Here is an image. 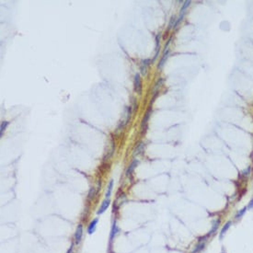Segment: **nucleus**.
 <instances>
[{"label": "nucleus", "instance_id": "1", "mask_svg": "<svg viewBox=\"0 0 253 253\" xmlns=\"http://www.w3.org/2000/svg\"><path fill=\"white\" fill-rule=\"evenodd\" d=\"M151 111H152V106L150 105L149 107H148V109H147V110H146V112H145V117H144V119H143V121H142V123H141V127H142V129H146V127H147V123H148V120H149V118H150V115H151Z\"/></svg>", "mask_w": 253, "mask_h": 253}, {"label": "nucleus", "instance_id": "2", "mask_svg": "<svg viewBox=\"0 0 253 253\" xmlns=\"http://www.w3.org/2000/svg\"><path fill=\"white\" fill-rule=\"evenodd\" d=\"M82 235H83V226L81 224H79L77 227L75 233V243H77V244L80 243L81 239H82Z\"/></svg>", "mask_w": 253, "mask_h": 253}, {"label": "nucleus", "instance_id": "3", "mask_svg": "<svg viewBox=\"0 0 253 253\" xmlns=\"http://www.w3.org/2000/svg\"><path fill=\"white\" fill-rule=\"evenodd\" d=\"M220 223H221V220L219 218L215 219L214 222H213V225H212V228L211 230L209 231V233L207 234V237H211L212 235H214L215 233L216 232V230L218 229V227L220 226Z\"/></svg>", "mask_w": 253, "mask_h": 253}, {"label": "nucleus", "instance_id": "4", "mask_svg": "<svg viewBox=\"0 0 253 253\" xmlns=\"http://www.w3.org/2000/svg\"><path fill=\"white\" fill-rule=\"evenodd\" d=\"M134 89L135 91H137V93H141V89H142V85H141V79H140V75L139 74H136L134 77Z\"/></svg>", "mask_w": 253, "mask_h": 253}, {"label": "nucleus", "instance_id": "5", "mask_svg": "<svg viewBox=\"0 0 253 253\" xmlns=\"http://www.w3.org/2000/svg\"><path fill=\"white\" fill-rule=\"evenodd\" d=\"M110 204V199H106L105 201H103L102 204H101V206L99 207V209L97 212V214L98 215H101L102 213H104L106 210H107V208L109 207Z\"/></svg>", "mask_w": 253, "mask_h": 253}, {"label": "nucleus", "instance_id": "6", "mask_svg": "<svg viewBox=\"0 0 253 253\" xmlns=\"http://www.w3.org/2000/svg\"><path fill=\"white\" fill-rule=\"evenodd\" d=\"M98 222H99V218H98V217H97V218L93 219L92 221L90 222V224H89V226L88 227V234H93V233L95 232L96 226H97Z\"/></svg>", "mask_w": 253, "mask_h": 253}, {"label": "nucleus", "instance_id": "7", "mask_svg": "<svg viewBox=\"0 0 253 253\" xmlns=\"http://www.w3.org/2000/svg\"><path fill=\"white\" fill-rule=\"evenodd\" d=\"M231 225H232V222L231 221H227L226 224L224 225V226L222 227V229L220 231V234H219V239H222L223 237H224V236L226 235V231L229 229V227L231 226Z\"/></svg>", "mask_w": 253, "mask_h": 253}, {"label": "nucleus", "instance_id": "8", "mask_svg": "<svg viewBox=\"0 0 253 253\" xmlns=\"http://www.w3.org/2000/svg\"><path fill=\"white\" fill-rule=\"evenodd\" d=\"M150 59H145L144 61H142V65L140 67V70H141V74L145 75L146 74V68L148 67V65L150 64Z\"/></svg>", "mask_w": 253, "mask_h": 253}, {"label": "nucleus", "instance_id": "9", "mask_svg": "<svg viewBox=\"0 0 253 253\" xmlns=\"http://www.w3.org/2000/svg\"><path fill=\"white\" fill-rule=\"evenodd\" d=\"M137 164H138V161L137 160H136V159L133 160V162H132V163L130 164L128 169L126 170V175H127V176H131V174L133 173V171L135 169V167L137 166Z\"/></svg>", "mask_w": 253, "mask_h": 253}, {"label": "nucleus", "instance_id": "10", "mask_svg": "<svg viewBox=\"0 0 253 253\" xmlns=\"http://www.w3.org/2000/svg\"><path fill=\"white\" fill-rule=\"evenodd\" d=\"M169 52L168 50L164 51V54H163V56H162V58L160 59L159 63H158V68H159V69H161L162 67H163V65H164V64L166 63L167 59H168V57H169Z\"/></svg>", "mask_w": 253, "mask_h": 253}, {"label": "nucleus", "instance_id": "11", "mask_svg": "<svg viewBox=\"0 0 253 253\" xmlns=\"http://www.w3.org/2000/svg\"><path fill=\"white\" fill-rule=\"evenodd\" d=\"M247 210H248V206H244L241 210H239V212L237 213V215H235V218H236V219H239V218H241V217H242L243 215H244L245 213L247 212Z\"/></svg>", "mask_w": 253, "mask_h": 253}, {"label": "nucleus", "instance_id": "12", "mask_svg": "<svg viewBox=\"0 0 253 253\" xmlns=\"http://www.w3.org/2000/svg\"><path fill=\"white\" fill-rule=\"evenodd\" d=\"M112 187H113V180H110V182H109V185H108V191H107V192H106V198H107V199H110Z\"/></svg>", "mask_w": 253, "mask_h": 253}, {"label": "nucleus", "instance_id": "13", "mask_svg": "<svg viewBox=\"0 0 253 253\" xmlns=\"http://www.w3.org/2000/svg\"><path fill=\"white\" fill-rule=\"evenodd\" d=\"M144 143H140L137 146H136V148L134 149V155H138L140 153H142V152L144 151Z\"/></svg>", "mask_w": 253, "mask_h": 253}, {"label": "nucleus", "instance_id": "14", "mask_svg": "<svg viewBox=\"0 0 253 253\" xmlns=\"http://www.w3.org/2000/svg\"><path fill=\"white\" fill-rule=\"evenodd\" d=\"M8 121H2V123H1V127H0V136H3V133H4V131L6 130V128H7V126L8 125Z\"/></svg>", "mask_w": 253, "mask_h": 253}, {"label": "nucleus", "instance_id": "15", "mask_svg": "<svg viewBox=\"0 0 253 253\" xmlns=\"http://www.w3.org/2000/svg\"><path fill=\"white\" fill-rule=\"evenodd\" d=\"M118 232V228L116 226V222H113V225H112V228H111V233H110V239H112L114 236L116 235V233Z\"/></svg>", "mask_w": 253, "mask_h": 253}, {"label": "nucleus", "instance_id": "16", "mask_svg": "<svg viewBox=\"0 0 253 253\" xmlns=\"http://www.w3.org/2000/svg\"><path fill=\"white\" fill-rule=\"evenodd\" d=\"M204 246H205V243H204V242H200L199 244L196 246L195 250H193V252H192V253H197V252H200V251H202V250L204 249Z\"/></svg>", "mask_w": 253, "mask_h": 253}, {"label": "nucleus", "instance_id": "17", "mask_svg": "<svg viewBox=\"0 0 253 253\" xmlns=\"http://www.w3.org/2000/svg\"><path fill=\"white\" fill-rule=\"evenodd\" d=\"M190 4H191V1H190V0H188V1H185V2H184L183 6H182L181 10H180V15H183V16H184L185 10H186L187 8H188V7L190 6Z\"/></svg>", "mask_w": 253, "mask_h": 253}, {"label": "nucleus", "instance_id": "18", "mask_svg": "<svg viewBox=\"0 0 253 253\" xmlns=\"http://www.w3.org/2000/svg\"><path fill=\"white\" fill-rule=\"evenodd\" d=\"M94 194H95V189H94L93 187H92V188H91V189L89 190V192H88V199H90V198L92 199V198H93V196H94Z\"/></svg>", "mask_w": 253, "mask_h": 253}, {"label": "nucleus", "instance_id": "19", "mask_svg": "<svg viewBox=\"0 0 253 253\" xmlns=\"http://www.w3.org/2000/svg\"><path fill=\"white\" fill-rule=\"evenodd\" d=\"M248 209H253V198L250 201L249 204H248Z\"/></svg>", "mask_w": 253, "mask_h": 253}, {"label": "nucleus", "instance_id": "20", "mask_svg": "<svg viewBox=\"0 0 253 253\" xmlns=\"http://www.w3.org/2000/svg\"><path fill=\"white\" fill-rule=\"evenodd\" d=\"M174 20H175V18H174V17H172V19H170V21H169V29H171V27H172V25H173V22H174Z\"/></svg>", "mask_w": 253, "mask_h": 253}, {"label": "nucleus", "instance_id": "21", "mask_svg": "<svg viewBox=\"0 0 253 253\" xmlns=\"http://www.w3.org/2000/svg\"><path fill=\"white\" fill-rule=\"evenodd\" d=\"M73 247H74V245H73V244H71V246H70V249L68 250L67 253H72V252H73Z\"/></svg>", "mask_w": 253, "mask_h": 253}]
</instances>
